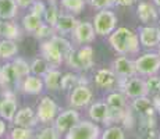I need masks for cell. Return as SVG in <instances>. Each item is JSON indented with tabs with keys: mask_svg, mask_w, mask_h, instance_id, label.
<instances>
[{
	"mask_svg": "<svg viewBox=\"0 0 160 139\" xmlns=\"http://www.w3.org/2000/svg\"><path fill=\"white\" fill-rule=\"evenodd\" d=\"M125 97L127 96L121 92H114V93H110L106 97V103L113 110H125V106H127Z\"/></svg>",
	"mask_w": 160,
	"mask_h": 139,
	"instance_id": "cell-28",
	"label": "cell"
},
{
	"mask_svg": "<svg viewBox=\"0 0 160 139\" xmlns=\"http://www.w3.org/2000/svg\"><path fill=\"white\" fill-rule=\"evenodd\" d=\"M0 106H2V99H0Z\"/></svg>",
	"mask_w": 160,
	"mask_h": 139,
	"instance_id": "cell-48",
	"label": "cell"
},
{
	"mask_svg": "<svg viewBox=\"0 0 160 139\" xmlns=\"http://www.w3.org/2000/svg\"><path fill=\"white\" fill-rule=\"evenodd\" d=\"M21 78L18 77L13 63H6L0 67V86L6 91H11V88L20 83Z\"/></svg>",
	"mask_w": 160,
	"mask_h": 139,
	"instance_id": "cell-10",
	"label": "cell"
},
{
	"mask_svg": "<svg viewBox=\"0 0 160 139\" xmlns=\"http://www.w3.org/2000/svg\"><path fill=\"white\" fill-rule=\"evenodd\" d=\"M13 66H14V68H15V71H17V74H18V77H20L21 79L29 75L31 66L27 63L25 60H24V58H14V60H13Z\"/></svg>",
	"mask_w": 160,
	"mask_h": 139,
	"instance_id": "cell-34",
	"label": "cell"
},
{
	"mask_svg": "<svg viewBox=\"0 0 160 139\" xmlns=\"http://www.w3.org/2000/svg\"><path fill=\"white\" fill-rule=\"evenodd\" d=\"M0 67H2V66H0Z\"/></svg>",
	"mask_w": 160,
	"mask_h": 139,
	"instance_id": "cell-52",
	"label": "cell"
},
{
	"mask_svg": "<svg viewBox=\"0 0 160 139\" xmlns=\"http://www.w3.org/2000/svg\"><path fill=\"white\" fill-rule=\"evenodd\" d=\"M4 132H6V122L3 118H0V138H3Z\"/></svg>",
	"mask_w": 160,
	"mask_h": 139,
	"instance_id": "cell-45",
	"label": "cell"
},
{
	"mask_svg": "<svg viewBox=\"0 0 160 139\" xmlns=\"http://www.w3.org/2000/svg\"><path fill=\"white\" fill-rule=\"evenodd\" d=\"M117 82H118V78H117L114 71H112V70L102 68L98 71L96 75H95V83L99 88H103V89L113 88Z\"/></svg>",
	"mask_w": 160,
	"mask_h": 139,
	"instance_id": "cell-22",
	"label": "cell"
},
{
	"mask_svg": "<svg viewBox=\"0 0 160 139\" xmlns=\"http://www.w3.org/2000/svg\"><path fill=\"white\" fill-rule=\"evenodd\" d=\"M17 2V4H18V7H21V8H28L32 6V3L35 2V0H15Z\"/></svg>",
	"mask_w": 160,
	"mask_h": 139,
	"instance_id": "cell-43",
	"label": "cell"
},
{
	"mask_svg": "<svg viewBox=\"0 0 160 139\" xmlns=\"http://www.w3.org/2000/svg\"><path fill=\"white\" fill-rule=\"evenodd\" d=\"M137 72L142 75H155L160 70V56L159 53H145L135 60Z\"/></svg>",
	"mask_w": 160,
	"mask_h": 139,
	"instance_id": "cell-6",
	"label": "cell"
},
{
	"mask_svg": "<svg viewBox=\"0 0 160 139\" xmlns=\"http://www.w3.org/2000/svg\"><path fill=\"white\" fill-rule=\"evenodd\" d=\"M43 79L39 78L36 75H28L22 79L21 82V89H22L24 93L28 95H39L43 91Z\"/></svg>",
	"mask_w": 160,
	"mask_h": 139,
	"instance_id": "cell-21",
	"label": "cell"
},
{
	"mask_svg": "<svg viewBox=\"0 0 160 139\" xmlns=\"http://www.w3.org/2000/svg\"><path fill=\"white\" fill-rule=\"evenodd\" d=\"M50 70V66L48 64V61L43 57H38L32 61L31 64V72L36 77H43L48 71Z\"/></svg>",
	"mask_w": 160,
	"mask_h": 139,
	"instance_id": "cell-31",
	"label": "cell"
},
{
	"mask_svg": "<svg viewBox=\"0 0 160 139\" xmlns=\"http://www.w3.org/2000/svg\"><path fill=\"white\" fill-rule=\"evenodd\" d=\"M0 38L11 39V41H18L21 39V29L17 24L11 21H4L2 24V32H0Z\"/></svg>",
	"mask_w": 160,
	"mask_h": 139,
	"instance_id": "cell-24",
	"label": "cell"
},
{
	"mask_svg": "<svg viewBox=\"0 0 160 139\" xmlns=\"http://www.w3.org/2000/svg\"><path fill=\"white\" fill-rule=\"evenodd\" d=\"M58 135L60 134L57 132V129L54 127H46V128H43L36 135L35 139H58L60 138Z\"/></svg>",
	"mask_w": 160,
	"mask_h": 139,
	"instance_id": "cell-38",
	"label": "cell"
},
{
	"mask_svg": "<svg viewBox=\"0 0 160 139\" xmlns=\"http://www.w3.org/2000/svg\"><path fill=\"white\" fill-rule=\"evenodd\" d=\"M87 83V79H82L81 77L75 75L72 72H68V74H64L61 77V89L63 91H68V89H72V88H77L79 85H84Z\"/></svg>",
	"mask_w": 160,
	"mask_h": 139,
	"instance_id": "cell-29",
	"label": "cell"
},
{
	"mask_svg": "<svg viewBox=\"0 0 160 139\" xmlns=\"http://www.w3.org/2000/svg\"><path fill=\"white\" fill-rule=\"evenodd\" d=\"M18 52V46L15 41H11V39H0V58L3 60H10L13 58Z\"/></svg>",
	"mask_w": 160,
	"mask_h": 139,
	"instance_id": "cell-26",
	"label": "cell"
},
{
	"mask_svg": "<svg viewBox=\"0 0 160 139\" xmlns=\"http://www.w3.org/2000/svg\"><path fill=\"white\" fill-rule=\"evenodd\" d=\"M2 24H3V20H0V32H2Z\"/></svg>",
	"mask_w": 160,
	"mask_h": 139,
	"instance_id": "cell-47",
	"label": "cell"
},
{
	"mask_svg": "<svg viewBox=\"0 0 160 139\" xmlns=\"http://www.w3.org/2000/svg\"><path fill=\"white\" fill-rule=\"evenodd\" d=\"M113 68H114V72L118 78H131L137 74L135 61L125 57V56H120L113 61Z\"/></svg>",
	"mask_w": 160,
	"mask_h": 139,
	"instance_id": "cell-11",
	"label": "cell"
},
{
	"mask_svg": "<svg viewBox=\"0 0 160 139\" xmlns=\"http://www.w3.org/2000/svg\"><path fill=\"white\" fill-rule=\"evenodd\" d=\"M54 32H56V31H54L53 27L48 25V24H42L41 28H39V29L35 32V36H36V38H41V39L52 38V36L54 35Z\"/></svg>",
	"mask_w": 160,
	"mask_h": 139,
	"instance_id": "cell-40",
	"label": "cell"
},
{
	"mask_svg": "<svg viewBox=\"0 0 160 139\" xmlns=\"http://www.w3.org/2000/svg\"><path fill=\"white\" fill-rule=\"evenodd\" d=\"M58 17H60V11H58L57 6L54 4V2H52L50 4L46 7V11H45V14H43V18H45L46 24L54 28V25L57 24Z\"/></svg>",
	"mask_w": 160,
	"mask_h": 139,
	"instance_id": "cell-32",
	"label": "cell"
},
{
	"mask_svg": "<svg viewBox=\"0 0 160 139\" xmlns=\"http://www.w3.org/2000/svg\"><path fill=\"white\" fill-rule=\"evenodd\" d=\"M15 114H17V100L14 97V93L11 91H6L0 106V117L6 121H13Z\"/></svg>",
	"mask_w": 160,
	"mask_h": 139,
	"instance_id": "cell-14",
	"label": "cell"
},
{
	"mask_svg": "<svg viewBox=\"0 0 160 139\" xmlns=\"http://www.w3.org/2000/svg\"><path fill=\"white\" fill-rule=\"evenodd\" d=\"M92 100V91L87 85H79L74 88L72 93L70 95V104L72 107H85Z\"/></svg>",
	"mask_w": 160,
	"mask_h": 139,
	"instance_id": "cell-15",
	"label": "cell"
},
{
	"mask_svg": "<svg viewBox=\"0 0 160 139\" xmlns=\"http://www.w3.org/2000/svg\"><path fill=\"white\" fill-rule=\"evenodd\" d=\"M79 122V114L77 110L68 109L64 110L61 114H58L54 120V128L58 134H67L74 125Z\"/></svg>",
	"mask_w": 160,
	"mask_h": 139,
	"instance_id": "cell-8",
	"label": "cell"
},
{
	"mask_svg": "<svg viewBox=\"0 0 160 139\" xmlns=\"http://www.w3.org/2000/svg\"><path fill=\"white\" fill-rule=\"evenodd\" d=\"M46 11V6L43 2H39V0H35V2L32 3V6H31V13L39 15V17H43Z\"/></svg>",
	"mask_w": 160,
	"mask_h": 139,
	"instance_id": "cell-42",
	"label": "cell"
},
{
	"mask_svg": "<svg viewBox=\"0 0 160 139\" xmlns=\"http://www.w3.org/2000/svg\"><path fill=\"white\" fill-rule=\"evenodd\" d=\"M153 4L158 6V7H160V0H153Z\"/></svg>",
	"mask_w": 160,
	"mask_h": 139,
	"instance_id": "cell-46",
	"label": "cell"
},
{
	"mask_svg": "<svg viewBox=\"0 0 160 139\" xmlns=\"http://www.w3.org/2000/svg\"><path fill=\"white\" fill-rule=\"evenodd\" d=\"M100 139H125V134L121 127L114 125V127H109L102 134Z\"/></svg>",
	"mask_w": 160,
	"mask_h": 139,
	"instance_id": "cell-35",
	"label": "cell"
},
{
	"mask_svg": "<svg viewBox=\"0 0 160 139\" xmlns=\"http://www.w3.org/2000/svg\"><path fill=\"white\" fill-rule=\"evenodd\" d=\"M139 43L143 47H158L160 45V28L158 27H141L139 28Z\"/></svg>",
	"mask_w": 160,
	"mask_h": 139,
	"instance_id": "cell-13",
	"label": "cell"
},
{
	"mask_svg": "<svg viewBox=\"0 0 160 139\" xmlns=\"http://www.w3.org/2000/svg\"><path fill=\"white\" fill-rule=\"evenodd\" d=\"M41 54H42V57L48 61L50 68H57L64 61L63 54H61L60 52H58V49L50 42V39L41 45Z\"/></svg>",
	"mask_w": 160,
	"mask_h": 139,
	"instance_id": "cell-9",
	"label": "cell"
},
{
	"mask_svg": "<svg viewBox=\"0 0 160 139\" xmlns=\"http://www.w3.org/2000/svg\"><path fill=\"white\" fill-rule=\"evenodd\" d=\"M68 67L74 70H91L95 64L93 49L92 46H82L78 50H74L64 58Z\"/></svg>",
	"mask_w": 160,
	"mask_h": 139,
	"instance_id": "cell-2",
	"label": "cell"
},
{
	"mask_svg": "<svg viewBox=\"0 0 160 139\" xmlns=\"http://www.w3.org/2000/svg\"><path fill=\"white\" fill-rule=\"evenodd\" d=\"M42 24H43V22H42V17H39V15L31 13V11L27 15H24V18H22L24 29H25L27 32H31V33H35L36 31L41 28Z\"/></svg>",
	"mask_w": 160,
	"mask_h": 139,
	"instance_id": "cell-27",
	"label": "cell"
},
{
	"mask_svg": "<svg viewBox=\"0 0 160 139\" xmlns=\"http://www.w3.org/2000/svg\"><path fill=\"white\" fill-rule=\"evenodd\" d=\"M18 4L15 0H0V20L11 21L17 17Z\"/></svg>",
	"mask_w": 160,
	"mask_h": 139,
	"instance_id": "cell-23",
	"label": "cell"
},
{
	"mask_svg": "<svg viewBox=\"0 0 160 139\" xmlns=\"http://www.w3.org/2000/svg\"><path fill=\"white\" fill-rule=\"evenodd\" d=\"M61 72L57 68H50L43 75V83L48 89L50 91H57L61 88Z\"/></svg>",
	"mask_w": 160,
	"mask_h": 139,
	"instance_id": "cell-25",
	"label": "cell"
},
{
	"mask_svg": "<svg viewBox=\"0 0 160 139\" xmlns=\"http://www.w3.org/2000/svg\"><path fill=\"white\" fill-rule=\"evenodd\" d=\"M117 27V15L110 10H99L93 18V28L96 35H112Z\"/></svg>",
	"mask_w": 160,
	"mask_h": 139,
	"instance_id": "cell-3",
	"label": "cell"
},
{
	"mask_svg": "<svg viewBox=\"0 0 160 139\" xmlns=\"http://www.w3.org/2000/svg\"><path fill=\"white\" fill-rule=\"evenodd\" d=\"M118 86L127 97L137 99V97L148 96L146 82L141 78H135V77H131V78H118Z\"/></svg>",
	"mask_w": 160,
	"mask_h": 139,
	"instance_id": "cell-5",
	"label": "cell"
},
{
	"mask_svg": "<svg viewBox=\"0 0 160 139\" xmlns=\"http://www.w3.org/2000/svg\"><path fill=\"white\" fill-rule=\"evenodd\" d=\"M89 3L98 10H109L116 4V0H89Z\"/></svg>",
	"mask_w": 160,
	"mask_h": 139,
	"instance_id": "cell-41",
	"label": "cell"
},
{
	"mask_svg": "<svg viewBox=\"0 0 160 139\" xmlns=\"http://www.w3.org/2000/svg\"><path fill=\"white\" fill-rule=\"evenodd\" d=\"M89 117L91 120L96 122H103V124H107L109 122V117H110V107L107 106V103H103V102H96L93 103L91 107H89Z\"/></svg>",
	"mask_w": 160,
	"mask_h": 139,
	"instance_id": "cell-19",
	"label": "cell"
},
{
	"mask_svg": "<svg viewBox=\"0 0 160 139\" xmlns=\"http://www.w3.org/2000/svg\"><path fill=\"white\" fill-rule=\"evenodd\" d=\"M52 2H54V0H52Z\"/></svg>",
	"mask_w": 160,
	"mask_h": 139,
	"instance_id": "cell-51",
	"label": "cell"
},
{
	"mask_svg": "<svg viewBox=\"0 0 160 139\" xmlns=\"http://www.w3.org/2000/svg\"><path fill=\"white\" fill-rule=\"evenodd\" d=\"M57 111H58V107H57L56 102L49 96H43L41 99V102L38 103V107H36L38 121L42 122V124L52 122L53 120H56Z\"/></svg>",
	"mask_w": 160,
	"mask_h": 139,
	"instance_id": "cell-7",
	"label": "cell"
},
{
	"mask_svg": "<svg viewBox=\"0 0 160 139\" xmlns=\"http://www.w3.org/2000/svg\"><path fill=\"white\" fill-rule=\"evenodd\" d=\"M137 15L143 24H152L156 22L159 18L158 10H156L155 4L148 2H141L137 8Z\"/></svg>",
	"mask_w": 160,
	"mask_h": 139,
	"instance_id": "cell-17",
	"label": "cell"
},
{
	"mask_svg": "<svg viewBox=\"0 0 160 139\" xmlns=\"http://www.w3.org/2000/svg\"><path fill=\"white\" fill-rule=\"evenodd\" d=\"M60 4L64 10L74 14H79L85 7V0H60Z\"/></svg>",
	"mask_w": 160,
	"mask_h": 139,
	"instance_id": "cell-33",
	"label": "cell"
},
{
	"mask_svg": "<svg viewBox=\"0 0 160 139\" xmlns=\"http://www.w3.org/2000/svg\"><path fill=\"white\" fill-rule=\"evenodd\" d=\"M50 42L53 43V45L58 49V52H60V53L63 54V57H64V58H66L67 56H68V54L72 52V46H71V43L67 41L66 38H63L61 35H53V36L50 38Z\"/></svg>",
	"mask_w": 160,
	"mask_h": 139,
	"instance_id": "cell-30",
	"label": "cell"
},
{
	"mask_svg": "<svg viewBox=\"0 0 160 139\" xmlns=\"http://www.w3.org/2000/svg\"><path fill=\"white\" fill-rule=\"evenodd\" d=\"M135 2H137V0H116V4L121 6V7H130Z\"/></svg>",
	"mask_w": 160,
	"mask_h": 139,
	"instance_id": "cell-44",
	"label": "cell"
},
{
	"mask_svg": "<svg viewBox=\"0 0 160 139\" xmlns=\"http://www.w3.org/2000/svg\"><path fill=\"white\" fill-rule=\"evenodd\" d=\"M13 121L15 127H24V128H33L39 122L36 113L31 107H24V109L18 110Z\"/></svg>",
	"mask_w": 160,
	"mask_h": 139,
	"instance_id": "cell-16",
	"label": "cell"
},
{
	"mask_svg": "<svg viewBox=\"0 0 160 139\" xmlns=\"http://www.w3.org/2000/svg\"><path fill=\"white\" fill-rule=\"evenodd\" d=\"M32 138V128L15 127L10 134V139H31Z\"/></svg>",
	"mask_w": 160,
	"mask_h": 139,
	"instance_id": "cell-37",
	"label": "cell"
},
{
	"mask_svg": "<svg viewBox=\"0 0 160 139\" xmlns=\"http://www.w3.org/2000/svg\"><path fill=\"white\" fill-rule=\"evenodd\" d=\"M95 28L93 24L87 22V21H79V24L72 32V38L78 45H87V43L93 42L95 39Z\"/></svg>",
	"mask_w": 160,
	"mask_h": 139,
	"instance_id": "cell-12",
	"label": "cell"
},
{
	"mask_svg": "<svg viewBox=\"0 0 160 139\" xmlns=\"http://www.w3.org/2000/svg\"><path fill=\"white\" fill-rule=\"evenodd\" d=\"M109 42L117 53L127 56L139 52V36L134 31L125 27L116 28V31L109 36Z\"/></svg>",
	"mask_w": 160,
	"mask_h": 139,
	"instance_id": "cell-1",
	"label": "cell"
},
{
	"mask_svg": "<svg viewBox=\"0 0 160 139\" xmlns=\"http://www.w3.org/2000/svg\"><path fill=\"white\" fill-rule=\"evenodd\" d=\"M132 109H134V111H137L141 117H153L156 113V107L153 104V100H150L146 96L134 99Z\"/></svg>",
	"mask_w": 160,
	"mask_h": 139,
	"instance_id": "cell-18",
	"label": "cell"
},
{
	"mask_svg": "<svg viewBox=\"0 0 160 139\" xmlns=\"http://www.w3.org/2000/svg\"><path fill=\"white\" fill-rule=\"evenodd\" d=\"M145 82H146L148 93L153 95V96H156V95H160V77H158V75H150Z\"/></svg>",
	"mask_w": 160,
	"mask_h": 139,
	"instance_id": "cell-36",
	"label": "cell"
},
{
	"mask_svg": "<svg viewBox=\"0 0 160 139\" xmlns=\"http://www.w3.org/2000/svg\"><path fill=\"white\" fill-rule=\"evenodd\" d=\"M0 139H6V138H0Z\"/></svg>",
	"mask_w": 160,
	"mask_h": 139,
	"instance_id": "cell-50",
	"label": "cell"
},
{
	"mask_svg": "<svg viewBox=\"0 0 160 139\" xmlns=\"http://www.w3.org/2000/svg\"><path fill=\"white\" fill-rule=\"evenodd\" d=\"M100 128L95 122L79 121L66 134V139H100Z\"/></svg>",
	"mask_w": 160,
	"mask_h": 139,
	"instance_id": "cell-4",
	"label": "cell"
},
{
	"mask_svg": "<svg viewBox=\"0 0 160 139\" xmlns=\"http://www.w3.org/2000/svg\"><path fill=\"white\" fill-rule=\"evenodd\" d=\"M79 24V21L74 17L72 14H60L57 20V24L54 25V31L60 35H66V33L74 32V29Z\"/></svg>",
	"mask_w": 160,
	"mask_h": 139,
	"instance_id": "cell-20",
	"label": "cell"
},
{
	"mask_svg": "<svg viewBox=\"0 0 160 139\" xmlns=\"http://www.w3.org/2000/svg\"><path fill=\"white\" fill-rule=\"evenodd\" d=\"M139 139H160L156 127H141Z\"/></svg>",
	"mask_w": 160,
	"mask_h": 139,
	"instance_id": "cell-39",
	"label": "cell"
},
{
	"mask_svg": "<svg viewBox=\"0 0 160 139\" xmlns=\"http://www.w3.org/2000/svg\"><path fill=\"white\" fill-rule=\"evenodd\" d=\"M159 56H160V47H159Z\"/></svg>",
	"mask_w": 160,
	"mask_h": 139,
	"instance_id": "cell-49",
	"label": "cell"
}]
</instances>
